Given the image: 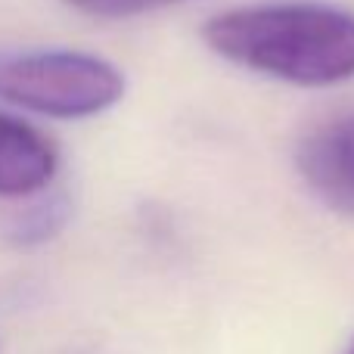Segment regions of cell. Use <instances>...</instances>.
Instances as JSON below:
<instances>
[{"instance_id":"cell-1","label":"cell","mask_w":354,"mask_h":354,"mask_svg":"<svg viewBox=\"0 0 354 354\" xmlns=\"http://www.w3.org/2000/svg\"><path fill=\"white\" fill-rule=\"evenodd\" d=\"M208 50L258 75L299 87L354 78V16L326 3H255L202 25Z\"/></svg>"},{"instance_id":"cell-2","label":"cell","mask_w":354,"mask_h":354,"mask_svg":"<svg viewBox=\"0 0 354 354\" xmlns=\"http://www.w3.org/2000/svg\"><path fill=\"white\" fill-rule=\"evenodd\" d=\"M124 97V75L81 50H0V100L47 118H91Z\"/></svg>"},{"instance_id":"cell-3","label":"cell","mask_w":354,"mask_h":354,"mask_svg":"<svg viewBox=\"0 0 354 354\" xmlns=\"http://www.w3.org/2000/svg\"><path fill=\"white\" fill-rule=\"evenodd\" d=\"M295 168L326 208L354 218V109L314 124L295 147Z\"/></svg>"},{"instance_id":"cell-4","label":"cell","mask_w":354,"mask_h":354,"mask_svg":"<svg viewBox=\"0 0 354 354\" xmlns=\"http://www.w3.org/2000/svg\"><path fill=\"white\" fill-rule=\"evenodd\" d=\"M59 171L53 140L28 122L0 112V196L22 199L50 187Z\"/></svg>"},{"instance_id":"cell-5","label":"cell","mask_w":354,"mask_h":354,"mask_svg":"<svg viewBox=\"0 0 354 354\" xmlns=\"http://www.w3.org/2000/svg\"><path fill=\"white\" fill-rule=\"evenodd\" d=\"M72 10L84 12V16L97 19H128V16H143V12L168 10V6L187 3V0H62Z\"/></svg>"},{"instance_id":"cell-6","label":"cell","mask_w":354,"mask_h":354,"mask_svg":"<svg viewBox=\"0 0 354 354\" xmlns=\"http://www.w3.org/2000/svg\"><path fill=\"white\" fill-rule=\"evenodd\" d=\"M62 224V208L56 202H47V205H37L28 218H19L16 227H12V236L19 243H37V239L53 236V230Z\"/></svg>"},{"instance_id":"cell-7","label":"cell","mask_w":354,"mask_h":354,"mask_svg":"<svg viewBox=\"0 0 354 354\" xmlns=\"http://www.w3.org/2000/svg\"><path fill=\"white\" fill-rule=\"evenodd\" d=\"M348 354H354V342H351V348H348Z\"/></svg>"}]
</instances>
